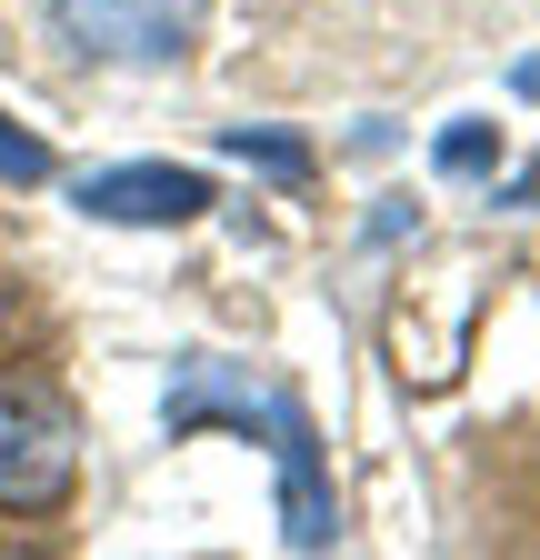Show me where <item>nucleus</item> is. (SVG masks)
Wrapping results in <instances>:
<instances>
[{"instance_id": "1", "label": "nucleus", "mask_w": 540, "mask_h": 560, "mask_svg": "<svg viewBox=\"0 0 540 560\" xmlns=\"http://www.w3.org/2000/svg\"><path fill=\"white\" fill-rule=\"evenodd\" d=\"M81 490V410L60 381L21 371L0 381V511L31 521V511H60Z\"/></svg>"}, {"instance_id": "2", "label": "nucleus", "mask_w": 540, "mask_h": 560, "mask_svg": "<svg viewBox=\"0 0 540 560\" xmlns=\"http://www.w3.org/2000/svg\"><path fill=\"white\" fill-rule=\"evenodd\" d=\"M50 21L71 50L120 60V70H171L200 31V0H50Z\"/></svg>"}, {"instance_id": "3", "label": "nucleus", "mask_w": 540, "mask_h": 560, "mask_svg": "<svg viewBox=\"0 0 540 560\" xmlns=\"http://www.w3.org/2000/svg\"><path fill=\"white\" fill-rule=\"evenodd\" d=\"M81 210L91 221H120V231H190L211 210V180L180 171V161H120V171L81 180Z\"/></svg>"}, {"instance_id": "4", "label": "nucleus", "mask_w": 540, "mask_h": 560, "mask_svg": "<svg viewBox=\"0 0 540 560\" xmlns=\"http://www.w3.org/2000/svg\"><path fill=\"white\" fill-rule=\"evenodd\" d=\"M270 460H281V521H291V550H330L341 511H330V470H320V431L301 390H281V431H270Z\"/></svg>"}, {"instance_id": "5", "label": "nucleus", "mask_w": 540, "mask_h": 560, "mask_svg": "<svg viewBox=\"0 0 540 560\" xmlns=\"http://www.w3.org/2000/svg\"><path fill=\"white\" fill-rule=\"evenodd\" d=\"M0 180H11V190H40V180H50V140L21 130L11 110H0Z\"/></svg>"}, {"instance_id": "6", "label": "nucleus", "mask_w": 540, "mask_h": 560, "mask_svg": "<svg viewBox=\"0 0 540 560\" xmlns=\"http://www.w3.org/2000/svg\"><path fill=\"white\" fill-rule=\"evenodd\" d=\"M450 180H470V171H491L501 161V120H460V130H441V151H431Z\"/></svg>"}, {"instance_id": "7", "label": "nucleus", "mask_w": 540, "mask_h": 560, "mask_svg": "<svg viewBox=\"0 0 540 560\" xmlns=\"http://www.w3.org/2000/svg\"><path fill=\"white\" fill-rule=\"evenodd\" d=\"M231 161H260L270 180H310V151L281 140V130H231Z\"/></svg>"}, {"instance_id": "8", "label": "nucleus", "mask_w": 540, "mask_h": 560, "mask_svg": "<svg viewBox=\"0 0 540 560\" xmlns=\"http://www.w3.org/2000/svg\"><path fill=\"white\" fill-rule=\"evenodd\" d=\"M501 200H510V210H540V171H520V180H510Z\"/></svg>"}, {"instance_id": "9", "label": "nucleus", "mask_w": 540, "mask_h": 560, "mask_svg": "<svg viewBox=\"0 0 540 560\" xmlns=\"http://www.w3.org/2000/svg\"><path fill=\"white\" fill-rule=\"evenodd\" d=\"M0 560H50V550L40 540H0Z\"/></svg>"}, {"instance_id": "10", "label": "nucleus", "mask_w": 540, "mask_h": 560, "mask_svg": "<svg viewBox=\"0 0 540 560\" xmlns=\"http://www.w3.org/2000/svg\"><path fill=\"white\" fill-rule=\"evenodd\" d=\"M0 330H11V270H0Z\"/></svg>"}]
</instances>
